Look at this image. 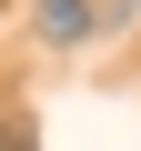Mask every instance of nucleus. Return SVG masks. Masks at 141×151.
Returning <instances> with one entry per match:
<instances>
[{
    "label": "nucleus",
    "instance_id": "obj_3",
    "mask_svg": "<svg viewBox=\"0 0 141 151\" xmlns=\"http://www.w3.org/2000/svg\"><path fill=\"white\" fill-rule=\"evenodd\" d=\"M0 10H10V0H0Z\"/></svg>",
    "mask_w": 141,
    "mask_h": 151
},
{
    "label": "nucleus",
    "instance_id": "obj_1",
    "mask_svg": "<svg viewBox=\"0 0 141 151\" xmlns=\"http://www.w3.org/2000/svg\"><path fill=\"white\" fill-rule=\"evenodd\" d=\"M30 30H40L50 50H81V40L101 30V10H91V0H30Z\"/></svg>",
    "mask_w": 141,
    "mask_h": 151
},
{
    "label": "nucleus",
    "instance_id": "obj_2",
    "mask_svg": "<svg viewBox=\"0 0 141 151\" xmlns=\"http://www.w3.org/2000/svg\"><path fill=\"white\" fill-rule=\"evenodd\" d=\"M0 151H30V121H20V131H0Z\"/></svg>",
    "mask_w": 141,
    "mask_h": 151
}]
</instances>
